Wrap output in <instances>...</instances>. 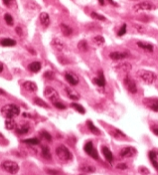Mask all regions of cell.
<instances>
[{"mask_svg": "<svg viewBox=\"0 0 158 175\" xmlns=\"http://www.w3.org/2000/svg\"><path fill=\"white\" fill-rule=\"evenodd\" d=\"M60 28H61V31H62L64 36H70L73 33L72 28H71L70 26H68L67 24H64V23H62V24L60 25Z\"/></svg>", "mask_w": 158, "mask_h": 175, "instance_id": "cell-20", "label": "cell"}, {"mask_svg": "<svg viewBox=\"0 0 158 175\" xmlns=\"http://www.w3.org/2000/svg\"><path fill=\"white\" fill-rule=\"evenodd\" d=\"M4 19H5V21H6V23L8 25H10V26H11L12 24H13V18H12V16L10 14H5L4 15Z\"/></svg>", "mask_w": 158, "mask_h": 175, "instance_id": "cell-36", "label": "cell"}, {"mask_svg": "<svg viewBox=\"0 0 158 175\" xmlns=\"http://www.w3.org/2000/svg\"><path fill=\"white\" fill-rule=\"evenodd\" d=\"M44 95L45 97L52 102H58V100H59L60 97L58 92L56 91L55 89H53L52 87H46V89L44 90Z\"/></svg>", "mask_w": 158, "mask_h": 175, "instance_id": "cell-5", "label": "cell"}, {"mask_svg": "<svg viewBox=\"0 0 158 175\" xmlns=\"http://www.w3.org/2000/svg\"><path fill=\"white\" fill-rule=\"evenodd\" d=\"M16 32H17V34H18V35H21V34H22L21 28H20V27H17V28H16Z\"/></svg>", "mask_w": 158, "mask_h": 175, "instance_id": "cell-47", "label": "cell"}, {"mask_svg": "<svg viewBox=\"0 0 158 175\" xmlns=\"http://www.w3.org/2000/svg\"><path fill=\"white\" fill-rule=\"evenodd\" d=\"M1 168L10 174H16L19 171V165L14 161L5 160L1 163Z\"/></svg>", "mask_w": 158, "mask_h": 175, "instance_id": "cell-4", "label": "cell"}, {"mask_svg": "<svg viewBox=\"0 0 158 175\" xmlns=\"http://www.w3.org/2000/svg\"><path fill=\"white\" fill-rule=\"evenodd\" d=\"M135 11H145V10H154L155 9V5L152 4L151 2H140V3L136 4L135 6L133 7Z\"/></svg>", "mask_w": 158, "mask_h": 175, "instance_id": "cell-7", "label": "cell"}, {"mask_svg": "<svg viewBox=\"0 0 158 175\" xmlns=\"http://www.w3.org/2000/svg\"><path fill=\"white\" fill-rule=\"evenodd\" d=\"M133 1H136V0H133Z\"/></svg>", "mask_w": 158, "mask_h": 175, "instance_id": "cell-53", "label": "cell"}, {"mask_svg": "<svg viewBox=\"0 0 158 175\" xmlns=\"http://www.w3.org/2000/svg\"><path fill=\"white\" fill-rule=\"evenodd\" d=\"M152 131L154 132L155 135H158V127H153L152 128Z\"/></svg>", "mask_w": 158, "mask_h": 175, "instance_id": "cell-46", "label": "cell"}, {"mask_svg": "<svg viewBox=\"0 0 158 175\" xmlns=\"http://www.w3.org/2000/svg\"><path fill=\"white\" fill-rule=\"evenodd\" d=\"M53 105H54L55 107L59 110H65L66 109V105L64 104H62V102H53Z\"/></svg>", "mask_w": 158, "mask_h": 175, "instance_id": "cell-39", "label": "cell"}, {"mask_svg": "<svg viewBox=\"0 0 158 175\" xmlns=\"http://www.w3.org/2000/svg\"><path fill=\"white\" fill-rule=\"evenodd\" d=\"M149 159L150 162L152 163V165L154 166V168L158 170V162L156 161V154H155L154 151H150L149 152Z\"/></svg>", "mask_w": 158, "mask_h": 175, "instance_id": "cell-25", "label": "cell"}, {"mask_svg": "<svg viewBox=\"0 0 158 175\" xmlns=\"http://www.w3.org/2000/svg\"><path fill=\"white\" fill-rule=\"evenodd\" d=\"M115 70L118 72H122V73H126L131 70V65L129 63H121L115 67Z\"/></svg>", "mask_w": 158, "mask_h": 175, "instance_id": "cell-16", "label": "cell"}, {"mask_svg": "<svg viewBox=\"0 0 158 175\" xmlns=\"http://www.w3.org/2000/svg\"><path fill=\"white\" fill-rule=\"evenodd\" d=\"M111 134H113V136H115V137L120 138V139H125V138H126L125 134H124L123 132H121L120 130L116 129V128H114V129H113V131H111Z\"/></svg>", "mask_w": 158, "mask_h": 175, "instance_id": "cell-26", "label": "cell"}, {"mask_svg": "<svg viewBox=\"0 0 158 175\" xmlns=\"http://www.w3.org/2000/svg\"><path fill=\"white\" fill-rule=\"evenodd\" d=\"M52 46L58 51H63L64 50V44L62 43V41H60L59 39L53 40L52 41Z\"/></svg>", "mask_w": 158, "mask_h": 175, "instance_id": "cell-24", "label": "cell"}, {"mask_svg": "<svg viewBox=\"0 0 158 175\" xmlns=\"http://www.w3.org/2000/svg\"><path fill=\"white\" fill-rule=\"evenodd\" d=\"M144 102L151 110L158 112V99H146Z\"/></svg>", "mask_w": 158, "mask_h": 175, "instance_id": "cell-10", "label": "cell"}, {"mask_svg": "<svg viewBox=\"0 0 158 175\" xmlns=\"http://www.w3.org/2000/svg\"><path fill=\"white\" fill-rule=\"evenodd\" d=\"M101 152H103V156L106 157L108 162L111 163V162L113 161V153H111V151L109 150L108 147H106V146H103V147H101Z\"/></svg>", "mask_w": 158, "mask_h": 175, "instance_id": "cell-12", "label": "cell"}, {"mask_svg": "<svg viewBox=\"0 0 158 175\" xmlns=\"http://www.w3.org/2000/svg\"><path fill=\"white\" fill-rule=\"evenodd\" d=\"M81 170L86 172V173H93V172L96 171V168L91 165H86V164H85V165L81 166Z\"/></svg>", "mask_w": 158, "mask_h": 175, "instance_id": "cell-29", "label": "cell"}, {"mask_svg": "<svg viewBox=\"0 0 158 175\" xmlns=\"http://www.w3.org/2000/svg\"><path fill=\"white\" fill-rule=\"evenodd\" d=\"M40 21L44 27L49 26L50 25V17H49V15H48V13H46V12H42V13L40 14Z\"/></svg>", "mask_w": 158, "mask_h": 175, "instance_id": "cell-18", "label": "cell"}, {"mask_svg": "<svg viewBox=\"0 0 158 175\" xmlns=\"http://www.w3.org/2000/svg\"><path fill=\"white\" fill-rule=\"evenodd\" d=\"M139 172H140V173H142L143 175L149 174V170L146 168V167H140V168H139Z\"/></svg>", "mask_w": 158, "mask_h": 175, "instance_id": "cell-42", "label": "cell"}, {"mask_svg": "<svg viewBox=\"0 0 158 175\" xmlns=\"http://www.w3.org/2000/svg\"><path fill=\"white\" fill-rule=\"evenodd\" d=\"M23 88L30 92H34L37 91V85L35 84L34 82H31V81L24 82V83H23Z\"/></svg>", "mask_w": 158, "mask_h": 175, "instance_id": "cell-13", "label": "cell"}, {"mask_svg": "<svg viewBox=\"0 0 158 175\" xmlns=\"http://www.w3.org/2000/svg\"><path fill=\"white\" fill-rule=\"evenodd\" d=\"M109 57L113 60H122V59H125L126 57H128V54L123 53V52H113L109 54Z\"/></svg>", "mask_w": 158, "mask_h": 175, "instance_id": "cell-14", "label": "cell"}, {"mask_svg": "<svg viewBox=\"0 0 158 175\" xmlns=\"http://www.w3.org/2000/svg\"><path fill=\"white\" fill-rule=\"evenodd\" d=\"M44 77L46 79H48L51 81V80H53V78H54V74H53V72H51V71H47L44 74Z\"/></svg>", "mask_w": 158, "mask_h": 175, "instance_id": "cell-41", "label": "cell"}, {"mask_svg": "<svg viewBox=\"0 0 158 175\" xmlns=\"http://www.w3.org/2000/svg\"><path fill=\"white\" fill-rule=\"evenodd\" d=\"M65 90H66V92H67L68 97H70L71 100H73V101H78V100L80 99V95H79L74 89H72V88L66 87Z\"/></svg>", "mask_w": 158, "mask_h": 175, "instance_id": "cell-11", "label": "cell"}, {"mask_svg": "<svg viewBox=\"0 0 158 175\" xmlns=\"http://www.w3.org/2000/svg\"><path fill=\"white\" fill-rule=\"evenodd\" d=\"M5 127H6L7 129L11 130L16 127V123H15L13 120H7L6 122H5Z\"/></svg>", "mask_w": 158, "mask_h": 175, "instance_id": "cell-34", "label": "cell"}, {"mask_svg": "<svg viewBox=\"0 0 158 175\" xmlns=\"http://www.w3.org/2000/svg\"><path fill=\"white\" fill-rule=\"evenodd\" d=\"M41 63L40 62H33L29 65V70L33 72V73H37L41 70Z\"/></svg>", "mask_w": 158, "mask_h": 175, "instance_id": "cell-22", "label": "cell"}, {"mask_svg": "<svg viewBox=\"0 0 158 175\" xmlns=\"http://www.w3.org/2000/svg\"><path fill=\"white\" fill-rule=\"evenodd\" d=\"M4 94H5V92L3 91V90L0 89V95H4Z\"/></svg>", "mask_w": 158, "mask_h": 175, "instance_id": "cell-51", "label": "cell"}, {"mask_svg": "<svg viewBox=\"0 0 158 175\" xmlns=\"http://www.w3.org/2000/svg\"><path fill=\"white\" fill-rule=\"evenodd\" d=\"M47 172H48V173H50V174H54V175L59 174V172L56 171V170H47Z\"/></svg>", "mask_w": 158, "mask_h": 175, "instance_id": "cell-45", "label": "cell"}, {"mask_svg": "<svg viewBox=\"0 0 158 175\" xmlns=\"http://www.w3.org/2000/svg\"><path fill=\"white\" fill-rule=\"evenodd\" d=\"M86 124H88L89 129H90V130L91 131V132L94 133V134H96V135L101 134V131H99L98 128L96 127L95 124H94L93 122H91V120H89V122H86Z\"/></svg>", "mask_w": 158, "mask_h": 175, "instance_id": "cell-23", "label": "cell"}, {"mask_svg": "<svg viewBox=\"0 0 158 175\" xmlns=\"http://www.w3.org/2000/svg\"><path fill=\"white\" fill-rule=\"evenodd\" d=\"M28 131H29V125L28 124H24L19 127H16V132L18 133V134H25Z\"/></svg>", "mask_w": 158, "mask_h": 175, "instance_id": "cell-27", "label": "cell"}, {"mask_svg": "<svg viewBox=\"0 0 158 175\" xmlns=\"http://www.w3.org/2000/svg\"><path fill=\"white\" fill-rule=\"evenodd\" d=\"M34 102L37 105H40V107H48V105H46V102L43 101V100L39 99V97H35V99H34Z\"/></svg>", "mask_w": 158, "mask_h": 175, "instance_id": "cell-35", "label": "cell"}, {"mask_svg": "<svg viewBox=\"0 0 158 175\" xmlns=\"http://www.w3.org/2000/svg\"><path fill=\"white\" fill-rule=\"evenodd\" d=\"M135 153H136L135 148L131 147V146H127V147H124L121 149L120 152H119V155H120V157L122 158H129V157H132Z\"/></svg>", "mask_w": 158, "mask_h": 175, "instance_id": "cell-9", "label": "cell"}, {"mask_svg": "<svg viewBox=\"0 0 158 175\" xmlns=\"http://www.w3.org/2000/svg\"><path fill=\"white\" fill-rule=\"evenodd\" d=\"M41 136H42L44 139H46L47 141H51L52 140V136L50 135L49 132H47V131H42L41 132Z\"/></svg>", "mask_w": 158, "mask_h": 175, "instance_id": "cell-37", "label": "cell"}, {"mask_svg": "<svg viewBox=\"0 0 158 175\" xmlns=\"http://www.w3.org/2000/svg\"><path fill=\"white\" fill-rule=\"evenodd\" d=\"M91 17L93 18H96V19H98V20H101V21H104L106 20V17H103V15H99L98 13H96V12H91Z\"/></svg>", "mask_w": 158, "mask_h": 175, "instance_id": "cell-38", "label": "cell"}, {"mask_svg": "<svg viewBox=\"0 0 158 175\" xmlns=\"http://www.w3.org/2000/svg\"><path fill=\"white\" fill-rule=\"evenodd\" d=\"M108 1H109V2H111V3H113V5H116V4H115V3H114V2L113 1V0H108Z\"/></svg>", "mask_w": 158, "mask_h": 175, "instance_id": "cell-52", "label": "cell"}, {"mask_svg": "<svg viewBox=\"0 0 158 175\" xmlns=\"http://www.w3.org/2000/svg\"><path fill=\"white\" fill-rule=\"evenodd\" d=\"M11 1H12V0H3V3H4L5 5H8Z\"/></svg>", "mask_w": 158, "mask_h": 175, "instance_id": "cell-48", "label": "cell"}, {"mask_svg": "<svg viewBox=\"0 0 158 175\" xmlns=\"http://www.w3.org/2000/svg\"><path fill=\"white\" fill-rule=\"evenodd\" d=\"M65 78L67 80V82L70 85H72V86H77L79 84V80L76 78L75 76H74L73 74H70V73H66L65 75Z\"/></svg>", "mask_w": 158, "mask_h": 175, "instance_id": "cell-17", "label": "cell"}, {"mask_svg": "<svg viewBox=\"0 0 158 175\" xmlns=\"http://www.w3.org/2000/svg\"><path fill=\"white\" fill-rule=\"evenodd\" d=\"M56 154H57L58 157L63 161H69V160H71L73 157L71 151L69 150L65 145L58 146V147L56 148Z\"/></svg>", "mask_w": 158, "mask_h": 175, "instance_id": "cell-3", "label": "cell"}, {"mask_svg": "<svg viewBox=\"0 0 158 175\" xmlns=\"http://www.w3.org/2000/svg\"><path fill=\"white\" fill-rule=\"evenodd\" d=\"M1 114L3 115L8 120H12V118L16 117L17 115L20 114V109L17 107L16 105H6L4 107H2L1 109Z\"/></svg>", "mask_w": 158, "mask_h": 175, "instance_id": "cell-2", "label": "cell"}, {"mask_svg": "<svg viewBox=\"0 0 158 175\" xmlns=\"http://www.w3.org/2000/svg\"><path fill=\"white\" fill-rule=\"evenodd\" d=\"M23 142L27 143V144H30V145H37L40 143V141L38 138H28V139L23 140Z\"/></svg>", "mask_w": 158, "mask_h": 175, "instance_id": "cell-32", "label": "cell"}, {"mask_svg": "<svg viewBox=\"0 0 158 175\" xmlns=\"http://www.w3.org/2000/svg\"><path fill=\"white\" fill-rule=\"evenodd\" d=\"M93 41H94V43H95L96 45L101 46V45H103V44L104 43V38L103 37V36L98 35V36H96V37L94 38Z\"/></svg>", "mask_w": 158, "mask_h": 175, "instance_id": "cell-33", "label": "cell"}, {"mask_svg": "<svg viewBox=\"0 0 158 175\" xmlns=\"http://www.w3.org/2000/svg\"><path fill=\"white\" fill-rule=\"evenodd\" d=\"M2 71H3V64L0 62V73H1Z\"/></svg>", "mask_w": 158, "mask_h": 175, "instance_id": "cell-49", "label": "cell"}, {"mask_svg": "<svg viewBox=\"0 0 158 175\" xmlns=\"http://www.w3.org/2000/svg\"><path fill=\"white\" fill-rule=\"evenodd\" d=\"M71 107H72L73 109H75L76 110H77V112H79L81 115H84V114H85V112H86L83 105H81L80 104H77V102H73V104L71 105Z\"/></svg>", "mask_w": 158, "mask_h": 175, "instance_id": "cell-31", "label": "cell"}, {"mask_svg": "<svg viewBox=\"0 0 158 175\" xmlns=\"http://www.w3.org/2000/svg\"><path fill=\"white\" fill-rule=\"evenodd\" d=\"M133 27L135 28V29L138 31V32H140V33H142L144 31V27L143 26H140L139 24H133Z\"/></svg>", "mask_w": 158, "mask_h": 175, "instance_id": "cell-43", "label": "cell"}, {"mask_svg": "<svg viewBox=\"0 0 158 175\" xmlns=\"http://www.w3.org/2000/svg\"><path fill=\"white\" fill-rule=\"evenodd\" d=\"M42 155L43 157L46 159H51V152H50V149L48 146H42Z\"/></svg>", "mask_w": 158, "mask_h": 175, "instance_id": "cell-30", "label": "cell"}, {"mask_svg": "<svg viewBox=\"0 0 158 175\" xmlns=\"http://www.w3.org/2000/svg\"><path fill=\"white\" fill-rule=\"evenodd\" d=\"M84 149H85L86 153H88L91 157H93L95 159H98V154L96 152V150L95 149V147H94L93 143H91V141H89V142L86 143L85 146H84Z\"/></svg>", "mask_w": 158, "mask_h": 175, "instance_id": "cell-8", "label": "cell"}, {"mask_svg": "<svg viewBox=\"0 0 158 175\" xmlns=\"http://www.w3.org/2000/svg\"><path fill=\"white\" fill-rule=\"evenodd\" d=\"M124 85H125L127 91L131 94H136L137 92V86L136 83L134 82V80H132L130 77H125L124 78Z\"/></svg>", "mask_w": 158, "mask_h": 175, "instance_id": "cell-6", "label": "cell"}, {"mask_svg": "<svg viewBox=\"0 0 158 175\" xmlns=\"http://www.w3.org/2000/svg\"><path fill=\"white\" fill-rule=\"evenodd\" d=\"M116 167H118V169H121V170H124V169H126V168H127V165H126V164H124V163H120V164H118V165L116 166Z\"/></svg>", "mask_w": 158, "mask_h": 175, "instance_id": "cell-44", "label": "cell"}, {"mask_svg": "<svg viewBox=\"0 0 158 175\" xmlns=\"http://www.w3.org/2000/svg\"><path fill=\"white\" fill-rule=\"evenodd\" d=\"M137 46L146 52H153V45L146 42H137Z\"/></svg>", "mask_w": 158, "mask_h": 175, "instance_id": "cell-19", "label": "cell"}, {"mask_svg": "<svg viewBox=\"0 0 158 175\" xmlns=\"http://www.w3.org/2000/svg\"><path fill=\"white\" fill-rule=\"evenodd\" d=\"M78 48H79V50L81 51V52H86L89 49V45H88V43H86V41L81 40V42L78 44Z\"/></svg>", "mask_w": 158, "mask_h": 175, "instance_id": "cell-28", "label": "cell"}, {"mask_svg": "<svg viewBox=\"0 0 158 175\" xmlns=\"http://www.w3.org/2000/svg\"><path fill=\"white\" fill-rule=\"evenodd\" d=\"M98 2H99V4H101V5L104 4V0H98Z\"/></svg>", "mask_w": 158, "mask_h": 175, "instance_id": "cell-50", "label": "cell"}, {"mask_svg": "<svg viewBox=\"0 0 158 175\" xmlns=\"http://www.w3.org/2000/svg\"><path fill=\"white\" fill-rule=\"evenodd\" d=\"M137 77H138L140 81L147 85L154 84L157 80V75L154 72L147 71V70H139L137 72Z\"/></svg>", "mask_w": 158, "mask_h": 175, "instance_id": "cell-1", "label": "cell"}, {"mask_svg": "<svg viewBox=\"0 0 158 175\" xmlns=\"http://www.w3.org/2000/svg\"><path fill=\"white\" fill-rule=\"evenodd\" d=\"M125 33H126V24H123V25L121 26L120 29H119L118 35V36H122V35L125 34Z\"/></svg>", "mask_w": 158, "mask_h": 175, "instance_id": "cell-40", "label": "cell"}, {"mask_svg": "<svg viewBox=\"0 0 158 175\" xmlns=\"http://www.w3.org/2000/svg\"><path fill=\"white\" fill-rule=\"evenodd\" d=\"M94 83L98 85V87H104L106 86V79H104L103 73L101 71L98 72V77L94 79Z\"/></svg>", "mask_w": 158, "mask_h": 175, "instance_id": "cell-15", "label": "cell"}, {"mask_svg": "<svg viewBox=\"0 0 158 175\" xmlns=\"http://www.w3.org/2000/svg\"><path fill=\"white\" fill-rule=\"evenodd\" d=\"M16 44V41L13 39H10V38H6V39H2L0 41V45L4 46V47H11L14 46Z\"/></svg>", "mask_w": 158, "mask_h": 175, "instance_id": "cell-21", "label": "cell"}]
</instances>
